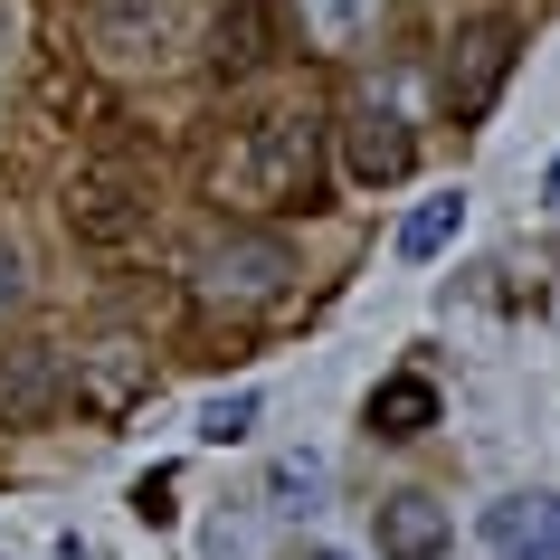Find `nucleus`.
Masks as SVG:
<instances>
[{
  "mask_svg": "<svg viewBox=\"0 0 560 560\" xmlns=\"http://www.w3.org/2000/svg\"><path fill=\"white\" fill-rule=\"evenodd\" d=\"M219 200L314 209L324 200V124L314 115H257L229 152H219Z\"/></svg>",
  "mask_w": 560,
  "mask_h": 560,
  "instance_id": "f257e3e1",
  "label": "nucleus"
},
{
  "mask_svg": "<svg viewBox=\"0 0 560 560\" xmlns=\"http://www.w3.org/2000/svg\"><path fill=\"white\" fill-rule=\"evenodd\" d=\"M190 295H200V314L247 324V314H266V304L295 295V247H285L276 229H229V237H209L200 257H190Z\"/></svg>",
  "mask_w": 560,
  "mask_h": 560,
  "instance_id": "f03ea898",
  "label": "nucleus"
},
{
  "mask_svg": "<svg viewBox=\"0 0 560 560\" xmlns=\"http://www.w3.org/2000/svg\"><path fill=\"white\" fill-rule=\"evenodd\" d=\"M513 58H523V20H466L456 30V48H446V115L456 124H485L494 115V95H503V77H513Z\"/></svg>",
  "mask_w": 560,
  "mask_h": 560,
  "instance_id": "7ed1b4c3",
  "label": "nucleus"
},
{
  "mask_svg": "<svg viewBox=\"0 0 560 560\" xmlns=\"http://www.w3.org/2000/svg\"><path fill=\"white\" fill-rule=\"evenodd\" d=\"M67 389H77V409H86V418L143 409V399H152V342H133V332L86 342V352H77V371H67Z\"/></svg>",
  "mask_w": 560,
  "mask_h": 560,
  "instance_id": "20e7f679",
  "label": "nucleus"
},
{
  "mask_svg": "<svg viewBox=\"0 0 560 560\" xmlns=\"http://www.w3.org/2000/svg\"><path fill=\"white\" fill-rule=\"evenodd\" d=\"M67 229L86 237V247H133V237L152 229V200H143V180L133 172H86L77 190H67Z\"/></svg>",
  "mask_w": 560,
  "mask_h": 560,
  "instance_id": "39448f33",
  "label": "nucleus"
},
{
  "mask_svg": "<svg viewBox=\"0 0 560 560\" xmlns=\"http://www.w3.org/2000/svg\"><path fill=\"white\" fill-rule=\"evenodd\" d=\"M342 162H352L361 190H399V180L418 172V133L389 105H352V124H342Z\"/></svg>",
  "mask_w": 560,
  "mask_h": 560,
  "instance_id": "423d86ee",
  "label": "nucleus"
},
{
  "mask_svg": "<svg viewBox=\"0 0 560 560\" xmlns=\"http://www.w3.org/2000/svg\"><path fill=\"white\" fill-rule=\"evenodd\" d=\"M485 551H494V560H560V494H503V503H485Z\"/></svg>",
  "mask_w": 560,
  "mask_h": 560,
  "instance_id": "0eeeda50",
  "label": "nucleus"
},
{
  "mask_svg": "<svg viewBox=\"0 0 560 560\" xmlns=\"http://www.w3.org/2000/svg\"><path fill=\"white\" fill-rule=\"evenodd\" d=\"M172 48V0H105L95 10V58L105 67H152Z\"/></svg>",
  "mask_w": 560,
  "mask_h": 560,
  "instance_id": "6e6552de",
  "label": "nucleus"
},
{
  "mask_svg": "<svg viewBox=\"0 0 560 560\" xmlns=\"http://www.w3.org/2000/svg\"><path fill=\"white\" fill-rule=\"evenodd\" d=\"M295 10H304V38H314L324 58H361V48L389 30L399 0H295Z\"/></svg>",
  "mask_w": 560,
  "mask_h": 560,
  "instance_id": "1a4fd4ad",
  "label": "nucleus"
},
{
  "mask_svg": "<svg viewBox=\"0 0 560 560\" xmlns=\"http://www.w3.org/2000/svg\"><path fill=\"white\" fill-rule=\"evenodd\" d=\"M381 560H446V513H438V494H389V503H381Z\"/></svg>",
  "mask_w": 560,
  "mask_h": 560,
  "instance_id": "9d476101",
  "label": "nucleus"
},
{
  "mask_svg": "<svg viewBox=\"0 0 560 560\" xmlns=\"http://www.w3.org/2000/svg\"><path fill=\"white\" fill-rule=\"evenodd\" d=\"M209 67H219V77L266 67V0H229V10H219V30H209Z\"/></svg>",
  "mask_w": 560,
  "mask_h": 560,
  "instance_id": "9b49d317",
  "label": "nucleus"
},
{
  "mask_svg": "<svg viewBox=\"0 0 560 560\" xmlns=\"http://www.w3.org/2000/svg\"><path fill=\"white\" fill-rule=\"evenodd\" d=\"M371 428H381V438H428V428H438V389L418 381V371L381 381L371 389Z\"/></svg>",
  "mask_w": 560,
  "mask_h": 560,
  "instance_id": "f8f14e48",
  "label": "nucleus"
},
{
  "mask_svg": "<svg viewBox=\"0 0 560 560\" xmlns=\"http://www.w3.org/2000/svg\"><path fill=\"white\" fill-rule=\"evenodd\" d=\"M0 409L10 418H48L58 409V352L30 342V352H10V381H0Z\"/></svg>",
  "mask_w": 560,
  "mask_h": 560,
  "instance_id": "ddd939ff",
  "label": "nucleus"
},
{
  "mask_svg": "<svg viewBox=\"0 0 560 560\" xmlns=\"http://www.w3.org/2000/svg\"><path fill=\"white\" fill-rule=\"evenodd\" d=\"M456 229H466V190H446V200H418V209H409V229H399V257L428 266L438 247H456Z\"/></svg>",
  "mask_w": 560,
  "mask_h": 560,
  "instance_id": "4468645a",
  "label": "nucleus"
},
{
  "mask_svg": "<svg viewBox=\"0 0 560 560\" xmlns=\"http://www.w3.org/2000/svg\"><path fill=\"white\" fill-rule=\"evenodd\" d=\"M247 428H257V389H229V399H209V409H200V438L209 446H237Z\"/></svg>",
  "mask_w": 560,
  "mask_h": 560,
  "instance_id": "2eb2a0df",
  "label": "nucleus"
},
{
  "mask_svg": "<svg viewBox=\"0 0 560 560\" xmlns=\"http://www.w3.org/2000/svg\"><path fill=\"white\" fill-rule=\"evenodd\" d=\"M133 513H143V523H172L180 503H172V475H143V485H133Z\"/></svg>",
  "mask_w": 560,
  "mask_h": 560,
  "instance_id": "dca6fc26",
  "label": "nucleus"
},
{
  "mask_svg": "<svg viewBox=\"0 0 560 560\" xmlns=\"http://www.w3.org/2000/svg\"><path fill=\"white\" fill-rule=\"evenodd\" d=\"M20 295H30V285H20V257L0 247V314H20Z\"/></svg>",
  "mask_w": 560,
  "mask_h": 560,
  "instance_id": "f3484780",
  "label": "nucleus"
},
{
  "mask_svg": "<svg viewBox=\"0 0 560 560\" xmlns=\"http://www.w3.org/2000/svg\"><path fill=\"white\" fill-rule=\"evenodd\" d=\"M541 200H560V152H551V172H541Z\"/></svg>",
  "mask_w": 560,
  "mask_h": 560,
  "instance_id": "a211bd4d",
  "label": "nucleus"
},
{
  "mask_svg": "<svg viewBox=\"0 0 560 560\" xmlns=\"http://www.w3.org/2000/svg\"><path fill=\"white\" fill-rule=\"evenodd\" d=\"M314 560H342V551H314Z\"/></svg>",
  "mask_w": 560,
  "mask_h": 560,
  "instance_id": "6ab92c4d",
  "label": "nucleus"
}]
</instances>
